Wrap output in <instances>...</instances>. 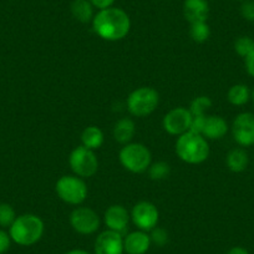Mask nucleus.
I'll use <instances>...</instances> for the list:
<instances>
[{"label": "nucleus", "mask_w": 254, "mask_h": 254, "mask_svg": "<svg viewBox=\"0 0 254 254\" xmlns=\"http://www.w3.org/2000/svg\"><path fill=\"white\" fill-rule=\"evenodd\" d=\"M92 29L104 40H122L130 33V16L120 8L102 9L92 19Z\"/></svg>", "instance_id": "1"}, {"label": "nucleus", "mask_w": 254, "mask_h": 254, "mask_svg": "<svg viewBox=\"0 0 254 254\" xmlns=\"http://www.w3.org/2000/svg\"><path fill=\"white\" fill-rule=\"evenodd\" d=\"M176 153L178 157L190 165H199L209 156V145L201 133L187 131L178 136L176 141Z\"/></svg>", "instance_id": "2"}, {"label": "nucleus", "mask_w": 254, "mask_h": 254, "mask_svg": "<svg viewBox=\"0 0 254 254\" xmlns=\"http://www.w3.org/2000/svg\"><path fill=\"white\" fill-rule=\"evenodd\" d=\"M45 226L43 219L36 214H23L16 217L14 223L9 227L11 241L23 247L38 243L43 237Z\"/></svg>", "instance_id": "3"}, {"label": "nucleus", "mask_w": 254, "mask_h": 254, "mask_svg": "<svg viewBox=\"0 0 254 254\" xmlns=\"http://www.w3.org/2000/svg\"><path fill=\"white\" fill-rule=\"evenodd\" d=\"M120 162L132 173H142L148 170L152 155L145 145L138 142L127 143L120 151Z\"/></svg>", "instance_id": "4"}, {"label": "nucleus", "mask_w": 254, "mask_h": 254, "mask_svg": "<svg viewBox=\"0 0 254 254\" xmlns=\"http://www.w3.org/2000/svg\"><path fill=\"white\" fill-rule=\"evenodd\" d=\"M160 95L152 87H138L127 97V110L136 117H145L152 114L158 106Z\"/></svg>", "instance_id": "5"}, {"label": "nucleus", "mask_w": 254, "mask_h": 254, "mask_svg": "<svg viewBox=\"0 0 254 254\" xmlns=\"http://www.w3.org/2000/svg\"><path fill=\"white\" fill-rule=\"evenodd\" d=\"M59 198L67 204L79 206L86 199L87 186L81 177L77 176H63L55 185Z\"/></svg>", "instance_id": "6"}, {"label": "nucleus", "mask_w": 254, "mask_h": 254, "mask_svg": "<svg viewBox=\"0 0 254 254\" xmlns=\"http://www.w3.org/2000/svg\"><path fill=\"white\" fill-rule=\"evenodd\" d=\"M69 163L75 176L81 178L92 177L99 170V160L95 152L82 145L71 151Z\"/></svg>", "instance_id": "7"}, {"label": "nucleus", "mask_w": 254, "mask_h": 254, "mask_svg": "<svg viewBox=\"0 0 254 254\" xmlns=\"http://www.w3.org/2000/svg\"><path fill=\"white\" fill-rule=\"evenodd\" d=\"M70 224L75 232L89 236L100 228V217L89 207H77L70 214Z\"/></svg>", "instance_id": "8"}, {"label": "nucleus", "mask_w": 254, "mask_h": 254, "mask_svg": "<svg viewBox=\"0 0 254 254\" xmlns=\"http://www.w3.org/2000/svg\"><path fill=\"white\" fill-rule=\"evenodd\" d=\"M158 218H160V212L157 207L147 201L136 203L131 212V219L140 231H152L155 227H157Z\"/></svg>", "instance_id": "9"}, {"label": "nucleus", "mask_w": 254, "mask_h": 254, "mask_svg": "<svg viewBox=\"0 0 254 254\" xmlns=\"http://www.w3.org/2000/svg\"><path fill=\"white\" fill-rule=\"evenodd\" d=\"M192 124V114L186 107H176L163 117V128L173 136H181L190 131Z\"/></svg>", "instance_id": "10"}, {"label": "nucleus", "mask_w": 254, "mask_h": 254, "mask_svg": "<svg viewBox=\"0 0 254 254\" xmlns=\"http://www.w3.org/2000/svg\"><path fill=\"white\" fill-rule=\"evenodd\" d=\"M232 135L239 146L254 145V115L251 112L239 114L232 125Z\"/></svg>", "instance_id": "11"}, {"label": "nucleus", "mask_w": 254, "mask_h": 254, "mask_svg": "<svg viewBox=\"0 0 254 254\" xmlns=\"http://www.w3.org/2000/svg\"><path fill=\"white\" fill-rule=\"evenodd\" d=\"M94 251L95 254H124V237L119 232L107 229L97 236Z\"/></svg>", "instance_id": "12"}, {"label": "nucleus", "mask_w": 254, "mask_h": 254, "mask_svg": "<svg viewBox=\"0 0 254 254\" xmlns=\"http://www.w3.org/2000/svg\"><path fill=\"white\" fill-rule=\"evenodd\" d=\"M130 213L121 204H112L106 209L104 216L105 224L110 231L119 232V233H124L127 229L128 222H130Z\"/></svg>", "instance_id": "13"}, {"label": "nucleus", "mask_w": 254, "mask_h": 254, "mask_svg": "<svg viewBox=\"0 0 254 254\" xmlns=\"http://www.w3.org/2000/svg\"><path fill=\"white\" fill-rule=\"evenodd\" d=\"M151 244L150 234L140 229L131 232L124 238V249L127 254H146Z\"/></svg>", "instance_id": "14"}, {"label": "nucleus", "mask_w": 254, "mask_h": 254, "mask_svg": "<svg viewBox=\"0 0 254 254\" xmlns=\"http://www.w3.org/2000/svg\"><path fill=\"white\" fill-rule=\"evenodd\" d=\"M183 15L190 24L203 23L209 16V5L207 0H185Z\"/></svg>", "instance_id": "15"}, {"label": "nucleus", "mask_w": 254, "mask_h": 254, "mask_svg": "<svg viewBox=\"0 0 254 254\" xmlns=\"http://www.w3.org/2000/svg\"><path fill=\"white\" fill-rule=\"evenodd\" d=\"M227 132H228V124L223 117L216 115L206 117V122L202 130L203 137H206L207 140H219L224 137Z\"/></svg>", "instance_id": "16"}, {"label": "nucleus", "mask_w": 254, "mask_h": 254, "mask_svg": "<svg viewBox=\"0 0 254 254\" xmlns=\"http://www.w3.org/2000/svg\"><path fill=\"white\" fill-rule=\"evenodd\" d=\"M135 132H136L135 122H133L131 119L125 117V119L119 120V121L115 124L114 137L119 143H122V145L130 143V141L132 140L133 136H135Z\"/></svg>", "instance_id": "17"}, {"label": "nucleus", "mask_w": 254, "mask_h": 254, "mask_svg": "<svg viewBox=\"0 0 254 254\" xmlns=\"http://www.w3.org/2000/svg\"><path fill=\"white\" fill-rule=\"evenodd\" d=\"M72 16L77 21L82 24H86L94 19V5L90 0H74L70 6Z\"/></svg>", "instance_id": "18"}, {"label": "nucleus", "mask_w": 254, "mask_h": 254, "mask_svg": "<svg viewBox=\"0 0 254 254\" xmlns=\"http://www.w3.org/2000/svg\"><path fill=\"white\" fill-rule=\"evenodd\" d=\"M104 133L97 126H87L81 133V143L84 147L95 151L104 143Z\"/></svg>", "instance_id": "19"}, {"label": "nucleus", "mask_w": 254, "mask_h": 254, "mask_svg": "<svg viewBox=\"0 0 254 254\" xmlns=\"http://www.w3.org/2000/svg\"><path fill=\"white\" fill-rule=\"evenodd\" d=\"M249 162L248 153L243 148H234L227 155V166L232 172H243Z\"/></svg>", "instance_id": "20"}, {"label": "nucleus", "mask_w": 254, "mask_h": 254, "mask_svg": "<svg viewBox=\"0 0 254 254\" xmlns=\"http://www.w3.org/2000/svg\"><path fill=\"white\" fill-rule=\"evenodd\" d=\"M227 99L234 106H243L251 99V90L244 84H236L227 92Z\"/></svg>", "instance_id": "21"}, {"label": "nucleus", "mask_w": 254, "mask_h": 254, "mask_svg": "<svg viewBox=\"0 0 254 254\" xmlns=\"http://www.w3.org/2000/svg\"><path fill=\"white\" fill-rule=\"evenodd\" d=\"M190 35L192 38V40L196 41V43H204L211 36V29H209L207 21L190 24Z\"/></svg>", "instance_id": "22"}, {"label": "nucleus", "mask_w": 254, "mask_h": 254, "mask_svg": "<svg viewBox=\"0 0 254 254\" xmlns=\"http://www.w3.org/2000/svg\"><path fill=\"white\" fill-rule=\"evenodd\" d=\"M170 173L171 167L165 161H158V162L150 165V167H148V176L153 181L165 180V178H167L170 176Z\"/></svg>", "instance_id": "23"}, {"label": "nucleus", "mask_w": 254, "mask_h": 254, "mask_svg": "<svg viewBox=\"0 0 254 254\" xmlns=\"http://www.w3.org/2000/svg\"><path fill=\"white\" fill-rule=\"evenodd\" d=\"M212 107V100L208 96L194 97L193 101L190 105V112L192 116H203L206 111Z\"/></svg>", "instance_id": "24"}, {"label": "nucleus", "mask_w": 254, "mask_h": 254, "mask_svg": "<svg viewBox=\"0 0 254 254\" xmlns=\"http://www.w3.org/2000/svg\"><path fill=\"white\" fill-rule=\"evenodd\" d=\"M234 50L239 56L246 58L254 50V40L249 36H241L234 43Z\"/></svg>", "instance_id": "25"}, {"label": "nucleus", "mask_w": 254, "mask_h": 254, "mask_svg": "<svg viewBox=\"0 0 254 254\" xmlns=\"http://www.w3.org/2000/svg\"><path fill=\"white\" fill-rule=\"evenodd\" d=\"M16 219L15 211L8 203H0V226L10 227Z\"/></svg>", "instance_id": "26"}, {"label": "nucleus", "mask_w": 254, "mask_h": 254, "mask_svg": "<svg viewBox=\"0 0 254 254\" xmlns=\"http://www.w3.org/2000/svg\"><path fill=\"white\" fill-rule=\"evenodd\" d=\"M150 238L151 242L158 247H163L168 243L167 231H166L165 228H161V227H155V228L151 231Z\"/></svg>", "instance_id": "27"}, {"label": "nucleus", "mask_w": 254, "mask_h": 254, "mask_svg": "<svg viewBox=\"0 0 254 254\" xmlns=\"http://www.w3.org/2000/svg\"><path fill=\"white\" fill-rule=\"evenodd\" d=\"M241 15L246 20L254 21V0H246L242 3Z\"/></svg>", "instance_id": "28"}, {"label": "nucleus", "mask_w": 254, "mask_h": 254, "mask_svg": "<svg viewBox=\"0 0 254 254\" xmlns=\"http://www.w3.org/2000/svg\"><path fill=\"white\" fill-rule=\"evenodd\" d=\"M11 238L10 234L6 233L5 231L0 229V254L5 253L9 248H10Z\"/></svg>", "instance_id": "29"}, {"label": "nucleus", "mask_w": 254, "mask_h": 254, "mask_svg": "<svg viewBox=\"0 0 254 254\" xmlns=\"http://www.w3.org/2000/svg\"><path fill=\"white\" fill-rule=\"evenodd\" d=\"M244 64H246L247 72H248L252 77H254V50L244 58Z\"/></svg>", "instance_id": "30"}, {"label": "nucleus", "mask_w": 254, "mask_h": 254, "mask_svg": "<svg viewBox=\"0 0 254 254\" xmlns=\"http://www.w3.org/2000/svg\"><path fill=\"white\" fill-rule=\"evenodd\" d=\"M90 1H91V4L94 5V8H97L99 10H102V9L111 8L116 0H90Z\"/></svg>", "instance_id": "31"}, {"label": "nucleus", "mask_w": 254, "mask_h": 254, "mask_svg": "<svg viewBox=\"0 0 254 254\" xmlns=\"http://www.w3.org/2000/svg\"><path fill=\"white\" fill-rule=\"evenodd\" d=\"M227 254H249V253L246 248H243V247H233V248L229 249V251L227 252Z\"/></svg>", "instance_id": "32"}, {"label": "nucleus", "mask_w": 254, "mask_h": 254, "mask_svg": "<svg viewBox=\"0 0 254 254\" xmlns=\"http://www.w3.org/2000/svg\"><path fill=\"white\" fill-rule=\"evenodd\" d=\"M66 254H90L89 252L84 251V249H72V251H69Z\"/></svg>", "instance_id": "33"}, {"label": "nucleus", "mask_w": 254, "mask_h": 254, "mask_svg": "<svg viewBox=\"0 0 254 254\" xmlns=\"http://www.w3.org/2000/svg\"><path fill=\"white\" fill-rule=\"evenodd\" d=\"M252 97H253V102H254V90H253V94H252Z\"/></svg>", "instance_id": "34"}, {"label": "nucleus", "mask_w": 254, "mask_h": 254, "mask_svg": "<svg viewBox=\"0 0 254 254\" xmlns=\"http://www.w3.org/2000/svg\"><path fill=\"white\" fill-rule=\"evenodd\" d=\"M239 1H246V0H239Z\"/></svg>", "instance_id": "35"}]
</instances>
